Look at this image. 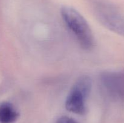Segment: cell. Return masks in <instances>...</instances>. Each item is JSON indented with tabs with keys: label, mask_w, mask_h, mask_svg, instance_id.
Returning a JSON list of instances; mask_svg holds the SVG:
<instances>
[{
	"label": "cell",
	"mask_w": 124,
	"mask_h": 123,
	"mask_svg": "<svg viewBox=\"0 0 124 123\" xmlns=\"http://www.w3.org/2000/svg\"><path fill=\"white\" fill-rule=\"evenodd\" d=\"M63 20L80 46L85 50H91L95 41L92 30L81 13L72 7L64 6L61 10Z\"/></svg>",
	"instance_id": "1"
},
{
	"label": "cell",
	"mask_w": 124,
	"mask_h": 123,
	"mask_svg": "<svg viewBox=\"0 0 124 123\" xmlns=\"http://www.w3.org/2000/svg\"><path fill=\"white\" fill-rule=\"evenodd\" d=\"M92 80L88 76L79 77L71 88L65 101L68 111L83 115L86 111V101L91 92Z\"/></svg>",
	"instance_id": "2"
},
{
	"label": "cell",
	"mask_w": 124,
	"mask_h": 123,
	"mask_svg": "<svg viewBox=\"0 0 124 123\" xmlns=\"http://www.w3.org/2000/svg\"><path fill=\"white\" fill-rule=\"evenodd\" d=\"M99 21L110 31L124 37V14L106 4H98L95 8Z\"/></svg>",
	"instance_id": "3"
},
{
	"label": "cell",
	"mask_w": 124,
	"mask_h": 123,
	"mask_svg": "<svg viewBox=\"0 0 124 123\" xmlns=\"http://www.w3.org/2000/svg\"><path fill=\"white\" fill-rule=\"evenodd\" d=\"M100 83L102 89L109 98L124 102V69L102 72Z\"/></svg>",
	"instance_id": "4"
},
{
	"label": "cell",
	"mask_w": 124,
	"mask_h": 123,
	"mask_svg": "<svg viewBox=\"0 0 124 123\" xmlns=\"http://www.w3.org/2000/svg\"><path fill=\"white\" fill-rule=\"evenodd\" d=\"M19 113L12 104L4 101L0 103V123H14Z\"/></svg>",
	"instance_id": "5"
},
{
	"label": "cell",
	"mask_w": 124,
	"mask_h": 123,
	"mask_svg": "<svg viewBox=\"0 0 124 123\" xmlns=\"http://www.w3.org/2000/svg\"><path fill=\"white\" fill-rule=\"evenodd\" d=\"M56 123H78L73 118H70L69 116H61L57 119Z\"/></svg>",
	"instance_id": "6"
}]
</instances>
